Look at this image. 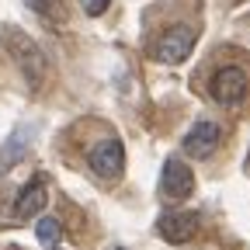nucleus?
Here are the masks:
<instances>
[{"label": "nucleus", "instance_id": "nucleus-1", "mask_svg": "<svg viewBox=\"0 0 250 250\" xmlns=\"http://www.w3.org/2000/svg\"><path fill=\"white\" fill-rule=\"evenodd\" d=\"M0 39H4V49L11 52V59L18 62V70L24 73L28 87L39 90L45 83V73H49V62H45V52L39 49V42L31 35H24L18 24H7L4 31H0Z\"/></svg>", "mask_w": 250, "mask_h": 250}, {"label": "nucleus", "instance_id": "nucleus-2", "mask_svg": "<svg viewBox=\"0 0 250 250\" xmlns=\"http://www.w3.org/2000/svg\"><path fill=\"white\" fill-rule=\"evenodd\" d=\"M191 49H195V31L188 28V24H174V28H167L160 39H156V45H153V56H156V62H184L188 56H191Z\"/></svg>", "mask_w": 250, "mask_h": 250}, {"label": "nucleus", "instance_id": "nucleus-3", "mask_svg": "<svg viewBox=\"0 0 250 250\" xmlns=\"http://www.w3.org/2000/svg\"><path fill=\"white\" fill-rule=\"evenodd\" d=\"M90 170L98 177H104V181L122 177V170H125V149H122V143L118 139H104V143L94 146L90 149Z\"/></svg>", "mask_w": 250, "mask_h": 250}, {"label": "nucleus", "instance_id": "nucleus-4", "mask_svg": "<svg viewBox=\"0 0 250 250\" xmlns=\"http://www.w3.org/2000/svg\"><path fill=\"white\" fill-rule=\"evenodd\" d=\"M160 191L167 195V198H174V202H184L188 195L195 191V174H191V167H188L184 160H170L164 164V174H160Z\"/></svg>", "mask_w": 250, "mask_h": 250}, {"label": "nucleus", "instance_id": "nucleus-5", "mask_svg": "<svg viewBox=\"0 0 250 250\" xmlns=\"http://www.w3.org/2000/svg\"><path fill=\"white\" fill-rule=\"evenodd\" d=\"M247 73L236 70V66H223L215 77H212V98L219 104H240L243 94H247Z\"/></svg>", "mask_w": 250, "mask_h": 250}, {"label": "nucleus", "instance_id": "nucleus-6", "mask_svg": "<svg viewBox=\"0 0 250 250\" xmlns=\"http://www.w3.org/2000/svg\"><path fill=\"white\" fill-rule=\"evenodd\" d=\"M215 146H219V125L215 122H195L191 129H188V136H184V153L195 156V160L212 156Z\"/></svg>", "mask_w": 250, "mask_h": 250}, {"label": "nucleus", "instance_id": "nucleus-7", "mask_svg": "<svg viewBox=\"0 0 250 250\" xmlns=\"http://www.w3.org/2000/svg\"><path fill=\"white\" fill-rule=\"evenodd\" d=\"M198 229V215L195 212H167L160 223H156V233H160L167 243H188Z\"/></svg>", "mask_w": 250, "mask_h": 250}, {"label": "nucleus", "instance_id": "nucleus-8", "mask_svg": "<svg viewBox=\"0 0 250 250\" xmlns=\"http://www.w3.org/2000/svg\"><path fill=\"white\" fill-rule=\"evenodd\" d=\"M49 202V191H45V181H31L21 188V195L14 202V215L18 219H31V215H39Z\"/></svg>", "mask_w": 250, "mask_h": 250}, {"label": "nucleus", "instance_id": "nucleus-9", "mask_svg": "<svg viewBox=\"0 0 250 250\" xmlns=\"http://www.w3.org/2000/svg\"><path fill=\"white\" fill-rule=\"evenodd\" d=\"M28 143H31V129H28V125H21V129L4 143V149H0V174L11 170V167L21 160V156L28 153Z\"/></svg>", "mask_w": 250, "mask_h": 250}, {"label": "nucleus", "instance_id": "nucleus-10", "mask_svg": "<svg viewBox=\"0 0 250 250\" xmlns=\"http://www.w3.org/2000/svg\"><path fill=\"white\" fill-rule=\"evenodd\" d=\"M24 4L35 11L39 18H45L49 24L66 21V0H24Z\"/></svg>", "mask_w": 250, "mask_h": 250}, {"label": "nucleus", "instance_id": "nucleus-11", "mask_svg": "<svg viewBox=\"0 0 250 250\" xmlns=\"http://www.w3.org/2000/svg\"><path fill=\"white\" fill-rule=\"evenodd\" d=\"M59 219H52V215H45V219H39V240L42 243H56L59 240Z\"/></svg>", "mask_w": 250, "mask_h": 250}, {"label": "nucleus", "instance_id": "nucleus-12", "mask_svg": "<svg viewBox=\"0 0 250 250\" xmlns=\"http://www.w3.org/2000/svg\"><path fill=\"white\" fill-rule=\"evenodd\" d=\"M80 4H83V11H87L90 18H98V14H104V11H108L111 0H80Z\"/></svg>", "mask_w": 250, "mask_h": 250}, {"label": "nucleus", "instance_id": "nucleus-13", "mask_svg": "<svg viewBox=\"0 0 250 250\" xmlns=\"http://www.w3.org/2000/svg\"><path fill=\"white\" fill-rule=\"evenodd\" d=\"M247 174H250V149H247Z\"/></svg>", "mask_w": 250, "mask_h": 250}, {"label": "nucleus", "instance_id": "nucleus-14", "mask_svg": "<svg viewBox=\"0 0 250 250\" xmlns=\"http://www.w3.org/2000/svg\"><path fill=\"white\" fill-rule=\"evenodd\" d=\"M118 250H122V247H118Z\"/></svg>", "mask_w": 250, "mask_h": 250}]
</instances>
